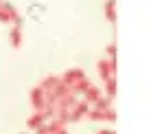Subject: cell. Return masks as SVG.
Masks as SVG:
<instances>
[{
  "instance_id": "1",
  "label": "cell",
  "mask_w": 149,
  "mask_h": 134,
  "mask_svg": "<svg viewBox=\"0 0 149 134\" xmlns=\"http://www.w3.org/2000/svg\"><path fill=\"white\" fill-rule=\"evenodd\" d=\"M0 22L2 24H22V13L18 11V7L0 0Z\"/></svg>"
},
{
  "instance_id": "19",
  "label": "cell",
  "mask_w": 149,
  "mask_h": 134,
  "mask_svg": "<svg viewBox=\"0 0 149 134\" xmlns=\"http://www.w3.org/2000/svg\"><path fill=\"white\" fill-rule=\"evenodd\" d=\"M97 134H116L114 130H97Z\"/></svg>"
},
{
  "instance_id": "7",
  "label": "cell",
  "mask_w": 149,
  "mask_h": 134,
  "mask_svg": "<svg viewBox=\"0 0 149 134\" xmlns=\"http://www.w3.org/2000/svg\"><path fill=\"white\" fill-rule=\"evenodd\" d=\"M101 95H103V90H101V88H97L94 83H90V86H88V90L84 93V99L90 103V106H92V103L97 101V99L101 97Z\"/></svg>"
},
{
  "instance_id": "6",
  "label": "cell",
  "mask_w": 149,
  "mask_h": 134,
  "mask_svg": "<svg viewBox=\"0 0 149 134\" xmlns=\"http://www.w3.org/2000/svg\"><path fill=\"white\" fill-rule=\"evenodd\" d=\"M97 70H99V77L105 81V79H110V77H116V75L112 73V66H110V60H99L97 62Z\"/></svg>"
},
{
  "instance_id": "14",
  "label": "cell",
  "mask_w": 149,
  "mask_h": 134,
  "mask_svg": "<svg viewBox=\"0 0 149 134\" xmlns=\"http://www.w3.org/2000/svg\"><path fill=\"white\" fill-rule=\"evenodd\" d=\"M57 81H59V77H57V75H46V77H44V79H42V81L37 83V86L42 88V90H51V88H53V86H55V83H57Z\"/></svg>"
},
{
  "instance_id": "5",
  "label": "cell",
  "mask_w": 149,
  "mask_h": 134,
  "mask_svg": "<svg viewBox=\"0 0 149 134\" xmlns=\"http://www.w3.org/2000/svg\"><path fill=\"white\" fill-rule=\"evenodd\" d=\"M22 40H24V35H22V24H13V27L9 29V44L13 48H20L22 46Z\"/></svg>"
},
{
  "instance_id": "11",
  "label": "cell",
  "mask_w": 149,
  "mask_h": 134,
  "mask_svg": "<svg viewBox=\"0 0 149 134\" xmlns=\"http://www.w3.org/2000/svg\"><path fill=\"white\" fill-rule=\"evenodd\" d=\"M42 123H44L42 112H40V110H35V112H33V114L26 119V130H35L37 125H42Z\"/></svg>"
},
{
  "instance_id": "17",
  "label": "cell",
  "mask_w": 149,
  "mask_h": 134,
  "mask_svg": "<svg viewBox=\"0 0 149 134\" xmlns=\"http://www.w3.org/2000/svg\"><path fill=\"white\" fill-rule=\"evenodd\" d=\"M105 55H107V60H116V44H107Z\"/></svg>"
},
{
  "instance_id": "15",
  "label": "cell",
  "mask_w": 149,
  "mask_h": 134,
  "mask_svg": "<svg viewBox=\"0 0 149 134\" xmlns=\"http://www.w3.org/2000/svg\"><path fill=\"white\" fill-rule=\"evenodd\" d=\"M92 106H94V108H99V110H105V108H110V106H112V99H107L105 95H101V97H99L97 101L92 103Z\"/></svg>"
},
{
  "instance_id": "12",
  "label": "cell",
  "mask_w": 149,
  "mask_h": 134,
  "mask_svg": "<svg viewBox=\"0 0 149 134\" xmlns=\"http://www.w3.org/2000/svg\"><path fill=\"white\" fill-rule=\"evenodd\" d=\"M90 83H92V81H90L88 77H84V79H79L77 83H72V86H70V93H74V95H84L86 90H88Z\"/></svg>"
},
{
  "instance_id": "10",
  "label": "cell",
  "mask_w": 149,
  "mask_h": 134,
  "mask_svg": "<svg viewBox=\"0 0 149 134\" xmlns=\"http://www.w3.org/2000/svg\"><path fill=\"white\" fill-rule=\"evenodd\" d=\"M77 101V95L74 93H68V95H64V97H59L57 99V103H55V108H72V103Z\"/></svg>"
},
{
  "instance_id": "18",
  "label": "cell",
  "mask_w": 149,
  "mask_h": 134,
  "mask_svg": "<svg viewBox=\"0 0 149 134\" xmlns=\"http://www.w3.org/2000/svg\"><path fill=\"white\" fill-rule=\"evenodd\" d=\"M35 134H51V130H48V123L44 121L42 125H37L35 128Z\"/></svg>"
},
{
  "instance_id": "3",
  "label": "cell",
  "mask_w": 149,
  "mask_h": 134,
  "mask_svg": "<svg viewBox=\"0 0 149 134\" xmlns=\"http://www.w3.org/2000/svg\"><path fill=\"white\" fill-rule=\"evenodd\" d=\"M84 77H86V70L79 68V66H72V68H66V70H64L61 81L68 83V86H72V83H77L79 79H84Z\"/></svg>"
},
{
  "instance_id": "4",
  "label": "cell",
  "mask_w": 149,
  "mask_h": 134,
  "mask_svg": "<svg viewBox=\"0 0 149 134\" xmlns=\"http://www.w3.org/2000/svg\"><path fill=\"white\" fill-rule=\"evenodd\" d=\"M29 101H31L33 110H42V108H44V90L40 86L31 88V93H29Z\"/></svg>"
},
{
  "instance_id": "9",
  "label": "cell",
  "mask_w": 149,
  "mask_h": 134,
  "mask_svg": "<svg viewBox=\"0 0 149 134\" xmlns=\"http://www.w3.org/2000/svg\"><path fill=\"white\" fill-rule=\"evenodd\" d=\"M105 20L107 22H116V0H105Z\"/></svg>"
},
{
  "instance_id": "8",
  "label": "cell",
  "mask_w": 149,
  "mask_h": 134,
  "mask_svg": "<svg viewBox=\"0 0 149 134\" xmlns=\"http://www.w3.org/2000/svg\"><path fill=\"white\" fill-rule=\"evenodd\" d=\"M105 86H103V95H105L107 99H112L114 101V97H116V77H110V79H105Z\"/></svg>"
},
{
  "instance_id": "13",
  "label": "cell",
  "mask_w": 149,
  "mask_h": 134,
  "mask_svg": "<svg viewBox=\"0 0 149 134\" xmlns=\"http://www.w3.org/2000/svg\"><path fill=\"white\" fill-rule=\"evenodd\" d=\"M53 119H57L61 125H68L70 123V110L68 108H55V116Z\"/></svg>"
},
{
  "instance_id": "21",
  "label": "cell",
  "mask_w": 149,
  "mask_h": 134,
  "mask_svg": "<svg viewBox=\"0 0 149 134\" xmlns=\"http://www.w3.org/2000/svg\"><path fill=\"white\" fill-rule=\"evenodd\" d=\"M22 134H29V132H22Z\"/></svg>"
},
{
  "instance_id": "2",
  "label": "cell",
  "mask_w": 149,
  "mask_h": 134,
  "mask_svg": "<svg viewBox=\"0 0 149 134\" xmlns=\"http://www.w3.org/2000/svg\"><path fill=\"white\" fill-rule=\"evenodd\" d=\"M88 110H90V103L86 99H77L72 103V108H70V123H79L81 119H86Z\"/></svg>"
},
{
  "instance_id": "20",
  "label": "cell",
  "mask_w": 149,
  "mask_h": 134,
  "mask_svg": "<svg viewBox=\"0 0 149 134\" xmlns=\"http://www.w3.org/2000/svg\"><path fill=\"white\" fill-rule=\"evenodd\" d=\"M51 134H68V130H66V128H61V130H57V132H51Z\"/></svg>"
},
{
  "instance_id": "16",
  "label": "cell",
  "mask_w": 149,
  "mask_h": 134,
  "mask_svg": "<svg viewBox=\"0 0 149 134\" xmlns=\"http://www.w3.org/2000/svg\"><path fill=\"white\" fill-rule=\"evenodd\" d=\"M103 121H107V123H116V112H114L112 106L103 110Z\"/></svg>"
}]
</instances>
